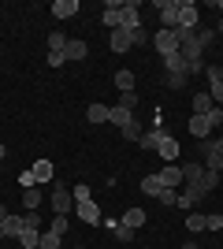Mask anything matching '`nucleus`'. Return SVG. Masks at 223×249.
<instances>
[{
	"mask_svg": "<svg viewBox=\"0 0 223 249\" xmlns=\"http://www.w3.org/2000/svg\"><path fill=\"white\" fill-rule=\"evenodd\" d=\"M52 212H56V216L74 212V197H71V190H67L64 182H52Z\"/></svg>",
	"mask_w": 223,
	"mask_h": 249,
	"instance_id": "nucleus-1",
	"label": "nucleus"
},
{
	"mask_svg": "<svg viewBox=\"0 0 223 249\" xmlns=\"http://www.w3.org/2000/svg\"><path fill=\"white\" fill-rule=\"evenodd\" d=\"M205 167L208 171H223V138L205 142Z\"/></svg>",
	"mask_w": 223,
	"mask_h": 249,
	"instance_id": "nucleus-2",
	"label": "nucleus"
},
{
	"mask_svg": "<svg viewBox=\"0 0 223 249\" xmlns=\"http://www.w3.org/2000/svg\"><path fill=\"white\" fill-rule=\"evenodd\" d=\"M197 15H201V11H197L193 0H179V26L182 30H197ZM179 26H175V30H179Z\"/></svg>",
	"mask_w": 223,
	"mask_h": 249,
	"instance_id": "nucleus-3",
	"label": "nucleus"
},
{
	"mask_svg": "<svg viewBox=\"0 0 223 249\" xmlns=\"http://www.w3.org/2000/svg\"><path fill=\"white\" fill-rule=\"evenodd\" d=\"M74 216L82 219V223H89V227L104 219V216H101V205H97L93 197H89V201H78V205H74Z\"/></svg>",
	"mask_w": 223,
	"mask_h": 249,
	"instance_id": "nucleus-4",
	"label": "nucleus"
},
{
	"mask_svg": "<svg viewBox=\"0 0 223 249\" xmlns=\"http://www.w3.org/2000/svg\"><path fill=\"white\" fill-rule=\"evenodd\" d=\"M156 8H160L164 30H175V26H179V0H156Z\"/></svg>",
	"mask_w": 223,
	"mask_h": 249,
	"instance_id": "nucleus-5",
	"label": "nucleus"
},
{
	"mask_svg": "<svg viewBox=\"0 0 223 249\" xmlns=\"http://www.w3.org/2000/svg\"><path fill=\"white\" fill-rule=\"evenodd\" d=\"M205 74H208V82H212V89H208L212 104L223 108V67H205Z\"/></svg>",
	"mask_w": 223,
	"mask_h": 249,
	"instance_id": "nucleus-6",
	"label": "nucleus"
},
{
	"mask_svg": "<svg viewBox=\"0 0 223 249\" xmlns=\"http://www.w3.org/2000/svg\"><path fill=\"white\" fill-rule=\"evenodd\" d=\"M101 223L112 231V238H116V242H123V246H130V242H134V231H130L123 219H101Z\"/></svg>",
	"mask_w": 223,
	"mask_h": 249,
	"instance_id": "nucleus-7",
	"label": "nucleus"
},
{
	"mask_svg": "<svg viewBox=\"0 0 223 249\" xmlns=\"http://www.w3.org/2000/svg\"><path fill=\"white\" fill-rule=\"evenodd\" d=\"M201 197H208V194L201 190V182H186V194H179V201H175V205H179V208H193Z\"/></svg>",
	"mask_w": 223,
	"mask_h": 249,
	"instance_id": "nucleus-8",
	"label": "nucleus"
},
{
	"mask_svg": "<svg viewBox=\"0 0 223 249\" xmlns=\"http://www.w3.org/2000/svg\"><path fill=\"white\" fill-rule=\"evenodd\" d=\"M153 45H156L160 56H175V52H179V41H175V34H171V30H160L156 37H153Z\"/></svg>",
	"mask_w": 223,
	"mask_h": 249,
	"instance_id": "nucleus-9",
	"label": "nucleus"
},
{
	"mask_svg": "<svg viewBox=\"0 0 223 249\" xmlns=\"http://www.w3.org/2000/svg\"><path fill=\"white\" fill-rule=\"evenodd\" d=\"M108 123H116L119 130H123V126H130V123H134V112H127L123 104H112V108H108Z\"/></svg>",
	"mask_w": 223,
	"mask_h": 249,
	"instance_id": "nucleus-10",
	"label": "nucleus"
},
{
	"mask_svg": "<svg viewBox=\"0 0 223 249\" xmlns=\"http://www.w3.org/2000/svg\"><path fill=\"white\" fill-rule=\"evenodd\" d=\"M119 11H123V30H138V26H141L138 4H119Z\"/></svg>",
	"mask_w": 223,
	"mask_h": 249,
	"instance_id": "nucleus-11",
	"label": "nucleus"
},
{
	"mask_svg": "<svg viewBox=\"0 0 223 249\" xmlns=\"http://www.w3.org/2000/svg\"><path fill=\"white\" fill-rule=\"evenodd\" d=\"M108 45H112V52H127L130 45H134V34L119 26V30H112V41H108Z\"/></svg>",
	"mask_w": 223,
	"mask_h": 249,
	"instance_id": "nucleus-12",
	"label": "nucleus"
},
{
	"mask_svg": "<svg viewBox=\"0 0 223 249\" xmlns=\"http://www.w3.org/2000/svg\"><path fill=\"white\" fill-rule=\"evenodd\" d=\"M156 175H160V182H164V186H168V190L182 186V167H175V164H168V167H164V171H156Z\"/></svg>",
	"mask_w": 223,
	"mask_h": 249,
	"instance_id": "nucleus-13",
	"label": "nucleus"
},
{
	"mask_svg": "<svg viewBox=\"0 0 223 249\" xmlns=\"http://www.w3.org/2000/svg\"><path fill=\"white\" fill-rule=\"evenodd\" d=\"M86 52H89V45L82 37H67V49H64L67 60H86Z\"/></svg>",
	"mask_w": 223,
	"mask_h": 249,
	"instance_id": "nucleus-14",
	"label": "nucleus"
},
{
	"mask_svg": "<svg viewBox=\"0 0 223 249\" xmlns=\"http://www.w3.org/2000/svg\"><path fill=\"white\" fill-rule=\"evenodd\" d=\"M101 22H104L108 30H119V26H123V11H119V4H108L104 15H101Z\"/></svg>",
	"mask_w": 223,
	"mask_h": 249,
	"instance_id": "nucleus-15",
	"label": "nucleus"
},
{
	"mask_svg": "<svg viewBox=\"0 0 223 249\" xmlns=\"http://www.w3.org/2000/svg\"><path fill=\"white\" fill-rule=\"evenodd\" d=\"M212 123H208V115H190V134L193 138H208Z\"/></svg>",
	"mask_w": 223,
	"mask_h": 249,
	"instance_id": "nucleus-16",
	"label": "nucleus"
},
{
	"mask_svg": "<svg viewBox=\"0 0 223 249\" xmlns=\"http://www.w3.org/2000/svg\"><path fill=\"white\" fill-rule=\"evenodd\" d=\"M205 178V164L190 160V164H182V182H201Z\"/></svg>",
	"mask_w": 223,
	"mask_h": 249,
	"instance_id": "nucleus-17",
	"label": "nucleus"
},
{
	"mask_svg": "<svg viewBox=\"0 0 223 249\" xmlns=\"http://www.w3.org/2000/svg\"><path fill=\"white\" fill-rule=\"evenodd\" d=\"M74 11H78V0H56V4H52V15H56V19H71Z\"/></svg>",
	"mask_w": 223,
	"mask_h": 249,
	"instance_id": "nucleus-18",
	"label": "nucleus"
},
{
	"mask_svg": "<svg viewBox=\"0 0 223 249\" xmlns=\"http://www.w3.org/2000/svg\"><path fill=\"white\" fill-rule=\"evenodd\" d=\"M156 153L164 156V160H175V156H179V142H175V138H160V145H156Z\"/></svg>",
	"mask_w": 223,
	"mask_h": 249,
	"instance_id": "nucleus-19",
	"label": "nucleus"
},
{
	"mask_svg": "<svg viewBox=\"0 0 223 249\" xmlns=\"http://www.w3.org/2000/svg\"><path fill=\"white\" fill-rule=\"evenodd\" d=\"M22 231H26V219L22 216H8L4 219V234H8V238H19Z\"/></svg>",
	"mask_w": 223,
	"mask_h": 249,
	"instance_id": "nucleus-20",
	"label": "nucleus"
},
{
	"mask_svg": "<svg viewBox=\"0 0 223 249\" xmlns=\"http://www.w3.org/2000/svg\"><path fill=\"white\" fill-rule=\"evenodd\" d=\"M164 71L168 74H190L186 71V60H182L179 52H175V56H164Z\"/></svg>",
	"mask_w": 223,
	"mask_h": 249,
	"instance_id": "nucleus-21",
	"label": "nucleus"
},
{
	"mask_svg": "<svg viewBox=\"0 0 223 249\" xmlns=\"http://www.w3.org/2000/svg\"><path fill=\"white\" fill-rule=\"evenodd\" d=\"M160 190H164L160 175H145V178H141V194H149V197H160Z\"/></svg>",
	"mask_w": 223,
	"mask_h": 249,
	"instance_id": "nucleus-22",
	"label": "nucleus"
},
{
	"mask_svg": "<svg viewBox=\"0 0 223 249\" xmlns=\"http://www.w3.org/2000/svg\"><path fill=\"white\" fill-rule=\"evenodd\" d=\"M86 119H89V123H108V104H89V108H86Z\"/></svg>",
	"mask_w": 223,
	"mask_h": 249,
	"instance_id": "nucleus-23",
	"label": "nucleus"
},
{
	"mask_svg": "<svg viewBox=\"0 0 223 249\" xmlns=\"http://www.w3.org/2000/svg\"><path fill=\"white\" fill-rule=\"evenodd\" d=\"M30 171H34V178H37V182H52V164H49V160H37Z\"/></svg>",
	"mask_w": 223,
	"mask_h": 249,
	"instance_id": "nucleus-24",
	"label": "nucleus"
},
{
	"mask_svg": "<svg viewBox=\"0 0 223 249\" xmlns=\"http://www.w3.org/2000/svg\"><path fill=\"white\" fill-rule=\"evenodd\" d=\"M212 108H216V104H212V97H208V93H197V97H193V115H208Z\"/></svg>",
	"mask_w": 223,
	"mask_h": 249,
	"instance_id": "nucleus-25",
	"label": "nucleus"
},
{
	"mask_svg": "<svg viewBox=\"0 0 223 249\" xmlns=\"http://www.w3.org/2000/svg\"><path fill=\"white\" fill-rule=\"evenodd\" d=\"M145 219H149V216L141 212V208H127V216H123V223H127L130 231H138L141 223H145Z\"/></svg>",
	"mask_w": 223,
	"mask_h": 249,
	"instance_id": "nucleus-26",
	"label": "nucleus"
},
{
	"mask_svg": "<svg viewBox=\"0 0 223 249\" xmlns=\"http://www.w3.org/2000/svg\"><path fill=\"white\" fill-rule=\"evenodd\" d=\"M37 242H41V231H34V227H26L19 234V246L22 249H37Z\"/></svg>",
	"mask_w": 223,
	"mask_h": 249,
	"instance_id": "nucleus-27",
	"label": "nucleus"
},
{
	"mask_svg": "<svg viewBox=\"0 0 223 249\" xmlns=\"http://www.w3.org/2000/svg\"><path fill=\"white\" fill-rule=\"evenodd\" d=\"M22 205L30 208V212H37V205H41V190L30 186V190H22Z\"/></svg>",
	"mask_w": 223,
	"mask_h": 249,
	"instance_id": "nucleus-28",
	"label": "nucleus"
},
{
	"mask_svg": "<svg viewBox=\"0 0 223 249\" xmlns=\"http://www.w3.org/2000/svg\"><path fill=\"white\" fill-rule=\"evenodd\" d=\"M116 86H119V93H130L134 89V71H116Z\"/></svg>",
	"mask_w": 223,
	"mask_h": 249,
	"instance_id": "nucleus-29",
	"label": "nucleus"
},
{
	"mask_svg": "<svg viewBox=\"0 0 223 249\" xmlns=\"http://www.w3.org/2000/svg\"><path fill=\"white\" fill-rule=\"evenodd\" d=\"M186 227L197 234V231H208V219H205L201 212H190V216H186Z\"/></svg>",
	"mask_w": 223,
	"mask_h": 249,
	"instance_id": "nucleus-30",
	"label": "nucleus"
},
{
	"mask_svg": "<svg viewBox=\"0 0 223 249\" xmlns=\"http://www.w3.org/2000/svg\"><path fill=\"white\" fill-rule=\"evenodd\" d=\"M197 34V45H201V49H212L216 45V30H208V26H201V30H193Z\"/></svg>",
	"mask_w": 223,
	"mask_h": 249,
	"instance_id": "nucleus-31",
	"label": "nucleus"
},
{
	"mask_svg": "<svg viewBox=\"0 0 223 249\" xmlns=\"http://www.w3.org/2000/svg\"><path fill=\"white\" fill-rule=\"evenodd\" d=\"M64 49H67V34L52 30V34H49V52H64Z\"/></svg>",
	"mask_w": 223,
	"mask_h": 249,
	"instance_id": "nucleus-32",
	"label": "nucleus"
},
{
	"mask_svg": "<svg viewBox=\"0 0 223 249\" xmlns=\"http://www.w3.org/2000/svg\"><path fill=\"white\" fill-rule=\"evenodd\" d=\"M220 186V171H208V167H205V178H201V190L205 194H212V190Z\"/></svg>",
	"mask_w": 223,
	"mask_h": 249,
	"instance_id": "nucleus-33",
	"label": "nucleus"
},
{
	"mask_svg": "<svg viewBox=\"0 0 223 249\" xmlns=\"http://www.w3.org/2000/svg\"><path fill=\"white\" fill-rule=\"evenodd\" d=\"M160 138H164V130H145V134H141V149H156Z\"/></svg>",
	"mask_w": 223,
	"mask_h": 249,
	"instance_id": "nucleus-34",
	"label": "nucleus"
},
{
	"mask_svg": "<svg viewBox=\"0 0 223 249\" xmlns=\"http://www.w3.org/2000/svg\"><path fill=\"white\" fill-rule=\"evenodd\" d=\"M37 249H60V234L45 231V234H41V242H37Z\"/></svg>",
	"mask_w": 223,
	"mask_h": 249,
	"instance_id": "nucleus-35",
	"label": "nucleus"
},
{
	"mask_svg": "<svg viewBox=\"0 0 223 249\" xmlns=\"http://www.w3.org/2000/svg\"><path fill=\"white\" fill-rule=\"evenodd\" d=\"M123 138H127V142H141V123L138 119H134L130 126H123Z\"/></svg>",
	"mask_w": 223,
	"mask_h": 249,
	"instance_id": "nucleus-36",
	"label": "nucleus"
},
{
	"mask_svg": "<svg viewBox=\"0 0 223 249\" xmlns=\"http://www.w3.org/2000/svg\"><path fill=\"white\" fill-rule=\"evenodd\" d=\"M119 104H123L127 112H134V108H138V93H134V89H130V93H119Z\"/></svg>",
	"mask_w": 223,
	"mask_h": 249,
	"instance_id": "nucleus-37",
	"label": "nucleus"
},
{
	"mask_svg": "<svg viewBox=\"0 0 223 249\" xmlns=\"http://www.w3.org/2000/svg\"><path fill=\"white\" fill-rule=\"evenodd\" d=\"M156 201H160V205H168V208H171V205H175V201H179V194L164 186V190H160V197H156Z\"/></svg>",
	"mask_w": 223,
	"mask_h": 249,
	"instance_id": "nucleus-38",
	"label": "nucleus"
},
{
	"mask_svg": "<svg viewBox=\"0 0 223 249\" xmlns=\"http://www.w3.org/2000/svg\"><path fill=\"white\" fill-rule=\"evenodd\" d=\"M71 197H74V205H78V201H89V186H71Z\"/></svg>",
	"mask_w": 223,
	"mask_h": 249,
	"instance_id": "nucleus-39",
	"label": "nucleus"
},
{
	"mask_svg": "<svg viewBox=\"0 0 223 249\" xmlns=\"http://www.w3.org/2000/svg\"><path fill=\"white\" fill-rule=\"evenodd\" d=\"M19 186H22V190L37 186V178H34V171H22V175H19Z\"/></svg>",
	"mask_w": 223,
	"mask_h": 249,
	"instance_id": "nucleus-40",
	"label": "nucleus"
},
{
	"mask_svg": "<svg viewBox=\"0 0 223 249\" xmlns=\"http://www.w3.org/2000/svg\"><path fill=\"white\" fill-rule=\"evenodd\" d=\"M64 231H67V216H56V219H52V234H60V238H64Z\"/></svg>",
	"mask_w": 223,
	"mask_h": 249,
	"instance_id": "nucleus-41",
	"label": "nucleus"
},
{
	"mask_svg": "<svg viewBox=\"0 0 223 249\" xmlns=\"http://www.w3.org/2000/svg\"><path fill=\"white\" fill-rule=\"evenodd\" d=\"M22 219H26V227L41 231V216H37V212H26V216H22Z\"/></svg>",
	"mask_w": 223,
	"mask_h": 249,
	"instance_id": "nucleus-42",
	"label": "nucleus"
},
{
	"mask_svg": "<svg viewBox=\"0 0 223 249\" xmlns=\"http://www.w3.org/2000/svg\"><path fill=\"white\" fill-rule=\"evenodd\" d=\"M208 123H212V126H220V123H223V108H220V104H216L212 112H208Z\"/></svg>",
	"mask_w": 223,
	"mask_h": 249,
	"instance_id": "nucleus-43",
	"label": "nucleus"
},
{
	"mask_svg": "<svg viewBox=\"0 0 223 249\" xmlns=\"http://www.w3.org/2000/svg\"><path fill=\"white\" fill-rule=\"evenodd\" d=\"M49 63H52V67H64L67 56H64V52H49Z\"/></svg>",
	"mask_w": 223,
	"mask_h": 249,
	"instance_id": "nucleus-44",
	"label": "nucleus"
},
{
	"mask_svg": "<svg viewBox=\"0 0 223 249\" xmlns=\"http://www.w3.org/2000/svg\"><path fill=\"white\" fill-rule=\"evenodd\" d=\"M205 219H208V231H220L223 227V216H205Z\"/></svg>",
	"mask_w": 223,
	"mask_h": 249,
	"instance_id": "nucleus-45",
	"label": "nucleus"
},
{
	"mask_svg": "<svg viewBox=\"0 0 223 249\" xmlns=\"http://www.w3.org/2000/svg\"><path fill=\"white\" fill-rule=\"evenodd\" d=\"M130 34H134V45H141V41H149V37H145V26H138V30H130Z\"/></svg>",
	"mask_w": 223,
	"mask_h": 249,
	"instance_id": "nucleus-46",
	"label": "nucleus"
},
{
	"mask_svg": "<svg viewBox=\"0 0 223 249\" xmlns=\"http://www.w3.org/2000/svg\"><path fill=\"white\" fill-rule=\"evenodd\" d=\"M8 216H11V212H8L4 205H0V227H4V219H8Z\"/></svg>",
	"mask_w": 223,
	"mask_h": 249,
	"instance_id": "nucleus-47",
	"label": "nucleus"
},
{
	"mask_svg": "<svg viewBox=\"0 0 223 249\" xmlns=\"http://www.w3.org/2000/svg\"><path fill=\"white\" fill-rule=\"evenodd\" d=\"M182 249H197V242H186V246H182Z\"/></svg>",
	"mask_w": 223,
	"mask_h": 249,
	"instance_id": "nucleus-48",
	"label": "nucleus"
},
{
	"mask_svg": "<svg viewBox=\"0 0 223 249\" xmlns=\"http://www.w3.org/2000/svg\"><path fill=\"white\" fill-rule=\"evenodd\" d=\"M4 153H8V149H4V142H0V160H4Z\"/></svg>",
	"mask_w": 223,
	"mask_h": 249,
	"instance_id": "nucleus-49",
	"label": "nucleus"
},
{
	"mask_svg": "<svg viewBox=\"0 0 223 249\" xmlns=\"http://www.w3.org/2000/svg\"><path fill=\"white\" fill-rule=\"evenodd\" d=\"M216 34H223V22H220V26H216Z\"/></svg>",
	"mask_w": 223,
	"mask_h": 249,
	"instance_id": "nucleus-50",
	"label": "nucleus"
},
{
	"mask_svg": "<svg viewBox=\"0 0 223 249\" xmlns=\"http://www.w3.org/2000/svg\"><path fill=\"white\" fill-rule=\"evenodd\" d=\"M216 8H220V11H223V0H220V4H216Z\"/></svg>",
	"mask_w": 223,
	"mask_h": 249,
	"instance_id": "nucleus-51",
	"label": "nucleus"
},
{
	"mask_svg": "<svg viewBox=\"0 0 223 249\" xmlns=\"http://www.w3.org/2000/svg\"><path fill=\"white\" fill-rule=\"evenodd\" d=\"M78 249H82V246H78Z\"/></svg>",
	"mask_w": 223,
	"mask_h": 249,
	"instance_id": "nucleus-52",
	"label": "nucleus"
}]
</instances>
